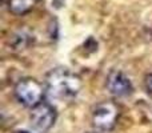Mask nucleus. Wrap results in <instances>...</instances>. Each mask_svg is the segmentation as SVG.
Instances as JSON below:
<instances>
[{"mask_svg":"<svg viewBox=\"0 0 152 133\" xmlns=\"http://www.w3.org/2000/svg\"><path fill=\"white\" fill-rule=\"evenodd\" d=\"M81 89V80L76 73L64 67L51 69L45 76V92L51 99L72 100Z\"/></svg>","mask_w":152,"mask_h":133,"instance_id":"1","label":"nucleus"},{"mask_svg":"<svg viewBox=\"0 0 152 133\" xmlns=\"http://www.w3.org/2000/svg\"><path fill=\"white\" fill-rule=\"evenodd\" d=\"M45 89L37 80L31 77L21 78L15 86V96L20 104L26 107H35L43 101Z\"/></svg>","mask_w":152,"mask_h":133,"instance_id":"2","label":"nucleus"},{"mask_svg":"<svg viewBox=\"0 0 152 133\" xmlns=\"http://www.w3.org/2000/svg\"><path fill=\"white\" fill-rule=\"evenodd\" d=\"M119 118V107L115 101H103L96 105L92 113V124L96 129L107 132L115 126Z\"/></svg>","mask_w":152,"mask_h":133,"instance_id":"3","label":"nucleus"},{"mask_svg":"<svg viewBox=\"0 0 152 133\" xmlns=\"http://www.w3.org/2000/svg\"><path fill=\"white\" fill-rule=\"evenodd\" d=\"M56 121V110L51 104L45 101L32 107L29 113V124L37 133H47Z\"/></svg>","mask_w":152,"mask_h":133,"instance_id":"4","label":"nucleus"},{"mask_svg":"<svg viewBox=\"0 0 152 133\" xmlns=\"http://www.w3.org/2000/svg\"><path fill=\"white\" fill-rule=\"evenodd\" d=\"M105 86H107L110 93L119 97H127L134 91L131 81L120 70H111L110 75L107 76Z\"/></svg>","mask_w":152,"mask_h":133,"instance_id":"5","label":"nucleus"},{"mask_svg":"<svg viewBox=\"0 0 152 133\" xmlns=\"http://www.w3.org/2000/svg\"><path fill=\"white\" fill-rule=\"evenodd\" d=\"M32 43H34V33H32V31L29 28H27V27H21V28L13 31L12 35L10 36V40H8L10 47L15 51L26 49Z\"/></svg>","mask_w":152,"mask_h":133,"instance_id":"6","label":"nucleus"},{"mask_svg":"<svg viewBox=\"0 0 152 133\" xmlns=\"http://www.w3.org/2000/svg\"><path fill=\"white\" fill-rule=\"evenodd\" d=\"M35 1L36 0H8L7 5L11 13L21 16V15L28 13L34 8Z\"/></svg>","mask_w":152,"mask_h":133,"instance_id":"7","label":"nucleus"},{"mask_svg":"<svg viewBox=\"0 0 152 133\" xmlns=\"http://www.w3.org/2000/svg\"><path fill=\"white\" fill-rule=\"evenodd\" d=\"M144 88L148 94L152 96V73H147L144 77Z\"/></svg>","mask_w":152,"mask_h":133,"instance_id":"8","label":"nucleus"},{"mask_svg":"<svg viewBox=\"0 0 152 133\" xmlns=\"http://www.w3.org/2000/svg\"><path fill=\"white\" fill-rule=\"evenodd\" d=\"M58 23H56V20L55 19H52V21H51V24H50V35H53V39H56L58 37Z\"/></svg>","mask_w":152,"mask_h":133,"instance_id":"9","label":"nucleus"},{"mask_svg":"<svg viewBox=\"0 0 152 133\" xmlns=\"http://www.w3.org/2000/svg\"><path fill=\"white\" fill-rule=\"evenodd\" d=\"M15 133H29V132H26V131H16Z\"/></svg>","mask_w":152,"mask_h":133,"instance_id":"10","label":"nucleus"},{"mask_svg":"<svg viewBox=\"0 0 152 133\" xmlns=\"http://www.w3.org/2000/svg\"><path fill=\"white\" fill-rule=\"evenodd\" d=\"M88 133H92V132H88Z\"/></svg>","mask_w":152,"mask_h":133,"instance_id":"11","label":"nucleus"}]
</instances>
